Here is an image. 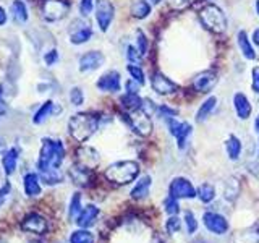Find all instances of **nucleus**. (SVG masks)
Instances as JSON below:
<instances>
[{
  "label": "nucleus",
  "instance_id": "33",
  "mask_svg": "<svg viewBox=\"0 0 259 243\" xmlns=\"http://www.w3.org/2000/svg\"><path fill=\"white\" fill-rule=\"evenodd\" d=\"M94 241H96L94 233L88 229H81V227L78 230L71 232L70 235V243H94Z\"/></svg>",
  "mask_w": 259,
  "mask_h": 243
},
{
  "label": "nucleus",
  "instance_id": "12",
  "mask_svg": "<svg viewBox=\"0 0 259 243\" xmlns=\"http://www.w3.org/2000/svg\"><path fill=\"white\" fill-rule=\"evenodd\" d=\"M202 222H204L206 229L214 235H224L229 232L230 227L227 217H224L219 213H214V211H206L204 216H202Z\"/></svg>",
  "mask_w": 259,
  "mask_h": 243
},
{
  "label": "nucleus",
  "instance_id": "24",
  "mask_svg": "<svg viewBox=\"0 0 259 243\" xmlns=\"http://www.w3.org/2000/svg\"><path fill=\"white\" fill-rule=\"evenodd\" d=\"M233 243H259V224H253L233 235Z\"/></svg>",
  "mask_w": 259,
  "mask_h": 243
},
{
  "label": "nucleus",
  "instance_id": "3",
  "mask_svg": "<svg viewBox=\"0 0 259 243\" xmlns=\"http://www.w3.org/2000/svg\"><path fill=\"white\" fill-rule=\"evenodd\" d=\"M140 175V166L135 160H118L110 164L105 169L104 177L107 178L110 183L115 185H126L130 182L136 180Z\"/></svg>",
  "mask_w": 259,
  "mask_h": 243
},
{
  "label": "nucleus",
  "instance_id": "57",
  "mask_svg": "<svg viewBox=\"0 0 259 243\" xmlns=\"http://www.w3.org/2000/svg\"><path fill=\"white\" fill-rule=\"evenodd\" d=\"M256 12H257V15H259V0L256 2Z\"/></svg>",
  "mask_w": 259,
  "mask_h": 243
},
{
  "label": "nucleus",
  "instance_id": "55",
  "mask_svg": "<svg viewBox=\"0 0 259 243\" xmlns=\"http://www.w3.org/2000/svg\"><path fill=\"white\" fill-rule=\"evenodd\" d=\"M4 94H5V91H4V85H0V102L4 101Z\"/></svg>",
  "mask_w": 259,
  "mask_h": 243
},
{
  "label": "nucleus",
  "instance_id": "6",
  "mask_svg": "<svg viewBox=\"0 0 259 243\" xmlns=\"http://www.w3.org/2000/svg\"><path fill=\"white\" fill-rule=\"evenodd\" d=\"M70 10V5L63 0H46L40 7V13H42V18L49 23H55L60 21L67 16Z\"/></svg>",
  "mask_w": 259,
  "mask_h": 243
},
{
  "label": "nucleus",
  "instance_id": "31",
  "mask_svg": "<svg viewBox=\"0 0 259 243\" xmlns=\"http://www.w3.org/2000/svg\"><path fill=\"white\" fill-rule=\"evenodd\" d=\"M40 182H44L46 185H59L63 182L65 175L62 174L60 169H49L44 170V172H39Z\"/></svg>",
  "mask_w": 259,
  "mask_h": 243
},
{
  "label": "nucleus",
  "instance_id": "47",
  "mask_svg": "<svg viewBox=\"0 0 259 243\" xmlns=\"http://www.w3.org/2000/svg\"><path fill=\"white\" fill-rule=\"evenodd\" d=\"M94 0H81L79 2V12L83 16H88V15H91V12L94 10Z\"/></svg>",
  "mask_w": 259,
  "mask_h": 243
},
{
  "label": "nucleus",
  "instance_id": "41",
  "mask_svg": "<svg viewBox=\"0 0 259 243\" xmlns=\"http://www.w3.org/2000/svg\"><path fill=\"white\" fill-rule=\"evenodd\" d=\"M126 60L130 62V63H133V65H140V62H141V54H140V51L136 49V46H128L126 47Z\"/></svg>",
  "mask_w": 259,
  "mask_h": 243
},
{
  "label": "nucleus",
  "instance_id": "29",
  "mask_svg": "<svg viewBox=\"0 0 259 243\" xmlns=\"http://www.w3.org/2000/svg\"><path fill=\"white\" fill-rule=\"evenodd\" d=\"M10 12L13 15V20L16 23H26L29 20V15H28V7L23 0H13V4L10 5Z\"/></svg>",
  "mask_w": 259,
  "mask_h": 243
},
{
  "label": "nucleus",
  "instance_id": "35",
  "mask_svg": "<svg viewBox=\"0 0 259 243\" xmlns=\"http://www.w3.org/2000/svg\"><path fill=\"white\" fill-rule=\"evenodd\" d=\"M81 193H73V196L68 202V217L70 221H76V217L79 216L81 213Z\"/></svg>",
  "mask_w": 259,
  "mask_h": 243
},
{
  "label": "nucleus",
  "instance_id": "20",
  "mask_svg": "<svg viewBox=\"0 0 259 243\" xmlns=\"http://www.w3.org/2000/svg\"><path fill=\"white\" fill-rule=\"evenodd\" d=\"M97 217H99V208L94 205H88L86 208L81 209V213L76 217L75 222L78 224V227H81V229H89L91 225H94Z\"/></svg>",
  "mask_w": 259,
  "mask_h": 243
},
{
  "label": "nucleus",
  "instance_id": "15",
  "mask_svg": "<svg viewBox=\"0 0 259 243\" xmlns=\"http://www.w3.org/2000/svg\"><path fill=\"white\" fill-rule=\"evenodd\" d=\"M121 88V76L115 70H110L97 79V89L104 93H118Z\"/></svg>",
  "mask_w": 259,
  "mask_h": 243
},
{
  "label": "nucleus",
  "instance_id": "13",
  "mask_svg": "<svg viewBox=\"0 0 259 243\" xmlns=\"http://www.w3.org/2000/svg\"><path fill=\"white\" fill-rule=\"evenodd\" d=\"M101 162V156L97 149H94L93 146H79L76 149V164H79L81 167H84L88 170H93L99 166Z\"/></svg>",
  "mask_w": 259,
  "mask_h": 243
},
{
  "label": "nucleus",
  "instance_id": "25",
  "mask_svg": "<svg viewBox=\"0 0 259 243\" xmlns=\"http://www.w3.org/2000/svg\"><path fill=\"white\" fill-rule=\"evenodd\" d=\"M151 185H152V180L149 175H143L140 180L135 183V186L130 191L133 199H144L146 196L149 194V190H151Z\"/></svg>",
  "mask_w": 259,
  "mask_h": 243
},
{
  "label": "nucleus",
  "instance_id": "43",
  "mask_svg": "<svg viewBox=\"0 0 259 243\" xmlns=\"http://www.w3.org/2000/svg\"><path fill=\"white\" fill-rule=\"evenodd\" d=\"M196 0H168V7L174 8V10L180 12V10H185V8L191 7Z\"/></svg>",
  "mask_w": 259,
  "mask_h": 243
},
{
  "label": "nucleus",
  "instance_id": "52",
  "mask_svg": "<svg viewBox=\"0 0 259 243\" xmlns=\"http://www.w3.org/2000/svg\"><path fill=\"white\" fill-rule=\"evenodd\" d=\"M5 113H7V104L2 101V102H0V118H2Z\"/></svg>",
  "mask_w": 259,
  "mask_h": 243
},
{
  "label": "nucleus",
  "instance_id": "21",
  "mask_svg": "<svg viewBox=\"0 0 259 243\" xmlns=\"http://www.w3.org/2000/svg\"><path fill=\"white\" fill-rule=\"evenodd\" d=\"M23 190L26 193V196L29 198H36L42 191V186H40V177L34 172H29L23 177Z\"/></svg>",
  "mask_w": 259,
  "mask_h": 243
},
{
  "label": "nucleus",
  "instance_id": "53",
  "mask_svg": "<svg viewBox=\"0 0 259 243\" xmlns=\"http://www.w3.org/2000/svg\"><path fill=\"white\" fill-rule=\"evenodd\" d=\"M253 43L259 47V28L254 29V32H253Z\"/></svg>",
  "mask_w": 259,
  "mask_h": 243
},
{
  "label": "nucleus",
  "instance_id": "49",
  "mask_svg": "<svg viewBox=\"0 0 259 243\" xmlns=\"http://www.w3.org/2000/svg\"><path fill=\"white\" fill-rule=\"evenodd\" d=\"M251 75H253V83H251V88H253V91L256 94H259V67H254L253 71H251Z\"/></svg>",
  "mask_w": 259,
  "mask_h": 243
},
{
  "label": "nucleus",
  "instance_id": "34",
  "mask_svg": "<svg viewBox=\"0 0 259 243\" xmlns=\"http://www.w3.org/2000/svg\"><path fill=\"white\" fill-rule=\"evenodd\" d=\"M151 13V4L146 0H135L132 5V15L138 20H143L146 16H149Z\"/></svg>",
  "mask_w": 259,
  "mask_h": 243
},
{
  "label": "nucleus",
  "instance_id": "50",
  "mask_svg": "<svg viewBox=\"0 0 259 243\" xmlns=\"http://www.w3.org/2000/svg\"><path fill=\"white\" fill-rule=\"evenodd\" d=\"M140 86H141V85H138L136 81L132 79V78H130V79L126 81V85H125L126 93H133V94H138V89H140Z\"/></svg>",
  "mask_w": 259,
  "mask_h": 243
},
{
  "label": "nucleus",
  "instance_id": "46",
  "mask_svg": "<svg viewBox=\"0 0 259 243\" xmlns=\"http://www.w3.org/2000/svg\"><path fill=\"white\" fill-rule=\"evenodd\" d=\"M177 110L172 109V107H167V105H160V107L157 109V115L162 118V120H167L170 117H177Z\"/></svg>",
  "mask_w": 259,
  "mask_h": 243
},
{
  "label": "nucleus",
  "instance_id": "22",
  "mask_svg": "<svg viewBox=\"0 0 259 243\" xmlns=\"http://www.w3.org/2000/svg\"><path fill=\"white\" fill-rule=\"evenodd\" d=\"M68 177L71 178V182L78 185V186H88L93 180V175H91V170H88L84 167H81L79 164L71 166L68 170Z\"/></svg>",
  "mask_w": 259,
  "mask_h": 243
},
{
  "label": "nucleus",
  "instance_id": "58",
  "mask_svg": "<svg viewBox=\"0 0 259 243\" xmlns=\"http://www.w3.org/2000/svg\"><path fill=\"white\" fill-rule=\"evenodd\" d=\"M29 243H42V241H39V240H32V241H29Z\"/></svg>",
  "mask_w": 259,
  "mask_h": 243
},
{
  "label": "nucleus",
  "instance_id": "1",
  "mask_svg": "<svg viewBox=\"0 0 259 243\" xmlns=\"http://www.w3.org/2000/svg\"><path fill=\"white\" fill-rule=\"evenodd\" d=\"M63 159H65L63 143L60 140H54V138H44L36 162L39 172H44V170L49 169H60Z\"/></svg>",
  "mask_w": 259,
  "mask_h": 243
},
{
  "label": "nucleus",
  "instance_id": "4",
  "mask_svg": "<svg viewBox=\"0 0 259 243\" xmlns=\"http://www.w3.org/2000/svg\"><path fill=\"white\" fill-rule=\"evenodd\" d=\"M198 16H199V21L202 26L209 29L210 32L221 34V32H224L227 28V18H225L224 12L217 5H212V4L204 5L199 10Z\"/></svg>",
  "mask_w": 259,
  "mask_h": 243
},
{
  "label": "nucleus",
  "instance_id": "8",
  "mask_svg": "<svg viewBox=\"0 0 259 243\" xmlns=\"http://www.w3.org/2000/svg\"><path fill=\"white\" fill-rule=\"evenodd\" d=\"M168 196L177 199H193L196 198V188L185 177H175L168 185Z\"/></svg>",
  "mask_w": 259,
  "mask_h": 243
},
{
  "label": "nucleus",
  "instance_id": "14",
  "mask_svg": "<svg viewBox=\"0 0 259 243\" xmlns=\"http://www.w3.org/2000/svg\"><path fill=\"white\" fill-rule=\"evenodd\" d=\"M105 62V57L102 52L99 51H89L86 54H83L79 57L78 60V67L79 71L88 73V71H94V70H99Z\"/></svg>",
  "mask_w": 259,
  "mask_h": 243
},
{
  "label": "nucleus",
  "instance_id": "42",
  "mask_svg": "<svg viewBox=\"0 0 259 243\" xmlns=\"http://www.w3.org/2000/svg\"><path fill=\"white\" fill-rule=\"evenodd\" d=\"M182 229V221L177 216H168L167 222H165V230L168 233H177Z\"/></svg>",
  "mask_w": 259,
  "mask_h": 243
},
{
  "label": "nucleus",
  "instance_id": "26",
  "mask_svg": "<svg viewBox=\"0 0 259 243\" xmlns=\"http://www.w3.org/2000/svg\"><path fill=\"white\" fill-rule=\"evenodd\" d=\"M237 43H238V49L240 52L243 54L246 60H254L256 59V52L253 49V44H251V40L248 37V34L245 31H240L237 34Z\"/></svg>",
  "mask_w": 259,
  "mask_h": 243
},
{
  "label": "nucleus",
  "instance_id": "36",
  "mask_svg": "<svg viewBox=\"0 0 259 243\" xmlns=\"http://www.w3.org/2000/svg\"><path fill=\"white\" fill-rule=\"evenodd\" d=\"M128 73H130V76H132V79H135L138 85H146V78H144V71L143 68L140 67V65H133V63H130L128 67H126Z\"/></svg>",
  "mask_w": 259,
  "mask_h": 243
},
{
  "label": "nucleus",
  "instance_id": "27",
  "mask_svg": "<svg viewBox=\"0 0 259 243\" xmlns=\"http://www.w3.org/2000/svg\"><path fill=\"white\" fill-rule=\"evenodd\" d=\"M241 151H243V144L240 141L238 136L230 135L229 138L225 140V152L229 156L230 160H238L241 156Z\"/></svg>",
  "mask_w": 259,
  "mask_h": 243
},
{
  "label": "nucleus",
  "instance_id": "30",
  "mask_svg": "<svg viewBox=\"0 0 259 243\" xmlns=\"http://www.w3.org/2000/svg\"><path fill=\"white\" fill-rule=\"evenodd\" d=\"M120 104L126 112H135V110H140L141 109V104L143 99L138 94L133 93H125L123 96L120 97Z\"/></svg>",
  "mask_w": 259,
  "mask_h": 243
},
{
  "label": "nucleus",
  "instance_id": "39",
  "mask_svg": "<svg viewBox=\"0 0 259 243\" xmlns=\"http://www.w3.org/2000/svg\"><path fill=\"white\" fill-rule=\"evenodd\" d=\"M164 211L168 216H177L178 213H180V205H178V199L174 198V196H168L164 201Z\"/></svg>",
  "mask_w": 259,
  "mask_h": 243
},
{
  "label": "nucleus",
  "instance_id": "56",
  "mask_svg": "<svg viewBox=\"0 0 259 243\" xmlns=\"http://www.w3.org/2000/svg\"><path fill=\"white\" fill-rule=\"evenodd\" d=\"M162 0H151V4H154V5H157V4H160Z\"/></svg>",
  "mask_w": 259,
  "mask_h": 243
},
{
  "label": "nucleus",
  "instance_id": "19",
  "mask_svg": "<svg viewBox=\"0 0 259 243\" xmlns=\"http://www.w3.org/2000/svg\"><path fill=\"white\" fill-rule=\"evenodd\" d=\"M233 109H235V113H237V117L240 120L249 118L251 112H253V107H251L249 99L243 93H235L233 94Z\"/></svg>",
  "mask_w": 259,
  "mask_h": 243
},
{
  "label": "nucleus",
  "instance_id": "5",
  "mask_svg": "<svg viewBox=\"0 0 259 243\" xmlns=\"http://www.w3.org/2000/svg\"><path fill=\"white\" fill-rule=\"evenodd\" d=\"M165 125L168 128V133L172 135L175 140H177V144H178V149H185L186 143H188L190 136H191V132L193 128L188 122H180L177 120V117H170L165 120Z\"/></svg>",
  "mask_w": 259,
  "mask_h": 243
},
{
  "label": "nucleus",
  "instance_id": "51",
  "mask_svg": "<svg viewBox=\"0 0 259 243\" xmlns=\"http://www.w3.org/2000/svg\"><path fill=\"white\" fill-rule=\"evenodd\" d=\"M7 20H8V16H7L5 8L0 7V26H4V24L7 23Z\"/></svg>",
  "mask_w": 259,
  "mask_h": 243
},
{
  "label": "nucleus",
  "instance_id": "16",
  "mask_svg": "<svg viewBox=\"0 0 259 243\" xmlns=\"http://www.w3.org/2000/svg\"><path fill=\"white\" fill-rule=\"evenodd\" d=\"M215 85H217V76H215V73L210 70L198 73L193 79V88H194V91H198V93H210Z\"/></svg>",
  "mask_w": 259,
  "mask_h": 243
},
{
  "label": "nucleus",
  "instance_id": "32",
  "mask_svg": "<svg viewBox=\"0 0 259 243\" xmlns=\"http://www.w3.org/2000/svg\"><path fill=\"white\" fill-rule=\"evenodd\" d=\"M196 196L199 198L201 202H204V205H209V202H212L215 199V188L214 185L210 183H201L196 190Z\"/></svg>",
  "mask_w": 259,
  "mask_h": 243
},
{
  "label": "nucleus",
  "instance_id": "38",
  "mask_svg": "<svg viewBox=\"0 0 259 243\" xmlns=\"http://www.w3.org/2000/svg\"><path fill=\"white\" fill-rule=\"evenodd\" d=\"M68 97H70V102L75 105V107H79V105H83V102H84V93H83V89L78 86L70 89Z\"/></svg>",
  "mask_w": 259,
  "mask_h": 243
},
{
  "label": "nucleus",
  "instance_id": "2",
  "mask_svg": "<svg viewBox=\"0 0 259 243\" xmlns=\"http://www.w3.org/2000/svg\"><path fill=\"white\" fill-rule=\"evenodd\" d=\"M97 128H99V117L88 112L75 113L68 120V133L78 143H86L97 132Z\"/></svg>",
  "mask_w": 259,
  "mask_h": 243
},
{
  "label": "nucleus",
  "instance_id": "7",
  "mask_svg": "<svg viewBox=\"0 0 259 243\" xmlns=\"http://www.w3.org/2000/svg\"><path fill=\"white\" fill-rule=\"evenodd\" d=\"M125 122L130 125V128L138 136H148L152 130V122L151 117L146 115V113L140 109V110H135V112H128V115H123Z\"/></svg>",
  "mask_w": 259,
  "mask_h": 243
},
{
  "label": "nucleus",
  "instance_id": "18",
  "mask_svg": "<svg viewBox=\"0 0 259 243\" xmlns=\"http://www.w3.org/2000/svg\"><path fill=\"white\" fill-rule=\"evenodd\" d=\"M151 86H152L154 91L160 96H168V94H174L177 91V85L174 83V81L168 79L167 76H164L159 71H156L151 76Z\"/></svg>",
  "mask_w": 259,
  "mask_h": 243
},
{
  "label": "nucleus",
  "instance_id": "23",
  "mask_svg": "<svg viewBox=\"0 0 259 243\" xmlns=\"http://www.w3.org/2000/svg\"><path fill=\"white\" fill-rule=\"evenodd\" d=\"M18 159H20V149L13 146V148L7 149L4 157H2V169H4V174L7 177H10L15 170H16V166H18Z\"/></svg>",
  "mask_w": 259,
  "mask_h": 243
},
{
  "label": "nucleus",
  "instance_id": "9",
  "mask_svg": "<svg viewBox=\"0 0 259 243\" xmlns=\"http://www.w3.org/2000/svg\"><path fill=\"white\" fill-rule=\"evenodd\" d=\"M68 37L70 43L75 46L86 44L93 37V28L91 24L84 20H75L68 28Z\"/></svg>",
  "mask_w": 259,
  "mask_h": 243
},
{
  "label": "nucleus",
  "instance_id": "54",
  "mask_svg": "<svg viewBox=\"0 0 259 243\" xmlns=\"http://www.w3.org/2000/svg\"><path fill=\"white\" fill-rule=\"evenodd\" d=\"M254 130H256V135L259 136V115H257L256 120H254Z\"/></svg>",
  "mask_w": 259,
  "mask_h": 243
},
{
  "label": "nucleus",
  "instance_id": "10",
  "mask_svg": "<svg viewBox=\"0 0 259 243\" xmlns=\"http://www.w3.org/2000/svg\"><path fill=\"white\" fill-rule=\"evenodd\" d=\"M96 21L99 24V28L102 32H105L113 21V16H115V8L109 2V0H96Z\"/></svg>",
  "mask_w": 259,
  "mask_h": 243
},
{
  "label": "nucleus",
  "instance_id": "37",
  "mask_svg": "<svg viewBox=\"0 0 259 243\" xmlns=\"http://www.w3.org/2000/svg\"><path fill=\"white\" fill-rule=\"evenodd\" d=\"M183 221H185V227H186V232L188 233H194L198 230V219L191 213V211H185Z\"/></svg>",
  "mask_w": 259,
  "mask_h": 243
},
{
  "label": "nucleus",
  "instance_id": "44",
  "mask_svg": "<svg viewBox=\"0 0 259 243\" xmlns=\"http://www.w3.org/2000/svg\"><path fill=\"white\" fill-rule=\"evenodd\" d=\"M157 109H159V105L157 104H154V101L151 99H143V104H141V110L146 113V115H154V113H157Z\"/></svg>",
  "mask_w": 259,
  "mask_h": 243
},
{
  "label": "nucleus",
  "instance_id": "48",
  "mask_svg": "<svg viewBox=\"0 0 259 243\" xmlns=\"http://www.w3.org/2000/svg\"><path fill=\"white\" fill-rule=\"evenodd\" d=\"M12 193V183L10 182H5L2 186H0V208L5 205V201L8 198V194Z\"/></svg>",
  "mask_w": 259,
  "mask_h": 243
},
{
  "label": "nucleus",
  "instance_id": "11",
  "mask_svg": "<svg viewBox=\"0 0 259 243\" xmlns=\"http://www.w3.org/2000/svg\"><path fill=\"white\" fill-rule=\"evenodd\" d=\"M20 225H21V230L28 233H34V235H44L49 230L47 219L39 213H29L28 216H24Z\"/></svg>",
  "mask_w": 259,
  "mask_h": 243
},
{
  "label": "nucleus",
  "instance_id": "28",
  "mask_svg": "<svg viewBox=\"0 0 259 243\" xmlns=\"http://www.w3.org/2000/svg\"><path fill=\"white\" fill-rule=\"evenodd\" d=\"M215 107H217V97H214V96L207 97V99L199 105V109L196 112V117H194L198 124H202V122H206L210 117V113L215 110Z\"/></svg>",
  "mask_w": 259,
  "mask_h": 243
},
{
  "label": "nucleus",
  "instance_id": "45",
  "mask_svg": "<svg viewBox=\"0 0 259 243\" xmlns=\"http://www.w3.org/2000/svg\"><path fill=\"white\" fill-rule=\"evenodd\" d=\"M42 60L47 67H52L57 62H59V52H57V49H51V51H47L44 55H42Z\"/></svg>",
  "mask_w": 259,
  "mask_h": 243
},
{
  "label": "nucleus",
  "instance_id": "17",
  "mask_svg": "<svg viewBox=\"0 0 259 243\" xmlns=\"http://www.w3.org/2000/svg\"><path fill=\"white\" fill-rule=\"evenodd\" d=\"M62 112V107L59 104H55L54 101H46L40 107L36 110V113L32 115V124L34 125H42L49 117H55Z\"/></svg>",
  "mask_w": 259,
  "mask_h": 243
},
{
  "label": "nucleus",
  "instance_id": "40",
  "mask_svg": "<svg viewBox=\"0 0 259 243\" xmlns=\"http://www.w3.org/2000/svg\"><path fill=\"white\" fill-rule=\"evenodd\" d=\"M136 49L140 51L141 55L148 54L149 44H148V37H146V34L143 31H136Z\"/></svg>",
  "mask_w": 259,
  "mask_h": 243
}]
</instances>
